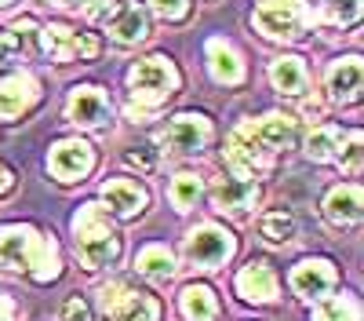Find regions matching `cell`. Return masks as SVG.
I'll use <instances>...</instances> for the list:
<instances>
[{
    "mask_svg": "<svg viewBox=\"0 0 364 321\" xmlns=\"http://www.w3.org/2000/svg\"><path fill=\"white\" fill-rule=\"evenodd\" d=\"M154 154H132V164H142V168H154Z\"/></svg>",
    "mask_w": 364,
    "mask_h": 321,
    "instance_id": "obj_35",
    "label": "cell"
},
{
    "mask_svg": "<svg viewBox=\"0 0 364 321\" xmlns=\"http://www.w3.org/2000/svg\"><path fill=\"white\" fill-rule=\"evenodd\" d=\"M208 66H211V77H215L219 84H240L245 80L240 55L226 41H208Z\"/></svg>",
    "mask_w": 364,
    "mask_h": 321,
    "instance_id": "obj_21",
    "label": "cell"
},
{
    "mask_svg": "<svg viewBox=\"0 0 364 321\" xmlns=\"http://www.w3.org/2000/svg\"><path fill=\"white\" fill-rule=\"evenodd\" d=\"M0 321H18V303L11 296H0Z\"/></svg>",
    "mask_w": 364,
    "mask_h": 321,
    "instance_id": "obj_34",
    "label": "cell"
},
{
    "mask_svg": "<svg viewBox=\"0 0 364 321\" xmlns=\"http://www.w3.org/2000/svg\"><path fill=\"white\" fill-rule=\"evenodd\" d=\"M230 252H233L230 233L219 230L215 223H204V226L186 233V259L193 263V267H200V270H215L219 263L230 259Z\"/></svg>",
    "mask_w": 364,
    "mask_h": 321,
    "instance_id": "obj_7",
    "label": "cell"
},
{
    "mask_svg": "<svg viewBox=\"0 0 364 321\" xmlns=\"http://www.w3.org/2000/svg\"><path fill=\"white\" fill-rule=\"evenodd\" d=\"M44 51L51 58H95L99 55V41L91 33H77V29L66 26H44L41 29Z\"/></svg>",
    "mask_w": 364,
    "mask_h": 321,
    "instance_id": "obj_10",
    "label": "cell"
},
{
    "mask_svg": "<svg viewBox=\"0 0 364 321\" xmlns=\"http://www.w3.org/2000/svg\"><path fill=\"white\" fill-rule=\"evenodd\" d=\"M211 197H215V209L223 216L245 219L259 204V186L252 179H245V175H223V179L215 183V190H211Z\"/></svg>",
    "mask_w": 364,
    "mask_h": 321,
    "instance_id": "obj_9",
    "label": "cell"
},
{
    "mask_svg": "<svg viewBox=\"0 0 364 321\" xmlns=\"http://www.w3.org/2000/svg\"><path fill=\"white\" fill-rule=\"evenodd\" d=\"M324 216H328V223H336V226H350V223H357L360 219V186H336L328 194V201H324Z\"/></svg>",
    "mask_w": 364,
    "mask_h": 321,
    "instance_id": "obj_20",
    "label": "cell"
},
{
    "mask_svg": "<svg viewBox=\"0 0 364 321\" xmlns=\"http://www.w3.org/2000/svg\"><path fill=\"white\" fill-rule=\"evenodd\" d=\"M102 197H106L109 209L117 216H124V219H132L135 212L146 209V190L135 179H106L102 183Z\"/></svg>",
    "mask_w": 364,
    "mask_h": 321,
    "instance_id": "obj_16",
    "label": "cell"
},
{
    "mask_svg": "<svg viewBox=\"0 0 364 321\" xmlns=\"http://www.w3.org/2000/svg\"><path fill=\"white\" fill-rule=\"evenodd\" d=\"M215 296H211V288L204 285H190L182 288V314L190 321H215Z\"/></svg>",
    "mask_w": 364,
    "mask_h": 321,
    "instance_id": "obj_23",
    "label": "cell"
},
{
    "mask_svg": "<svg viewBox=\"0 0 364 321\" xmlns=\"http://www.w3.org/2000/svg\"><path fill=\"white\" fill-rule=\"evenodd\" d=\"M343 150V132L339 128H317L306 139V157L310 161H336Z\"/></svg>",
    "mask_w": 364,
    "mask_h": 321,
    "instance_id": "obj_24",
    "label": "cell"
},
{
    "mask_svg": "<svg viewBox=\"0 0 364 321\" xmlns=\"http://www.w3.org/2000/svg\"><path fill=\"white\" fill-rule=\"evenodd\" d=\"M99 307H102L106 321H157V314H161L154 296L135 292L120 281H113L99 292Z\"/></svg>",
    "mask_w": 364,
    "mask_h": 321,
    "instance_id": "obj_5",
    "label": "cell"
},
{
    "mask_svg": "<svg viewBox=\"0 0 364 321\" xmlns=\"http://www.w3.org/2000/svg\"><path fill=\"white\" fill-rule=\"evenodd\" d=\"M4 4H11V0H0V8H4Z\"/></svg>",
    "mask_w": 364,
    "mask_h": 321,
    "instance_id": "obj_38",
    "label": "cell"
},
{
    "mask_svg": "<svg viewBox=\"0 0 364 321\" xmlns=\"http://www.w3.org/2000/svg\"><path fill=\"white\" fill-rule=\"evenodd\" d=\"M168 197H171V204H175L178 212L193 209L197 197H200V179H197L193 172H182V175H175L171 186H168Z\"/></svg>",
    "mask_w": 364,
    "mask_h": 321,
    "instance_id": "obj_25",
    "label": "cell"
},
{
    "mask_svg": "<svg viewBox=\"0 0 364 321\" xmlns=\"http://www.w3.org/2000/svg\"><path fill=\"white\" fill-rule=\"evenodd\" d=\"M109 33L120 44H139L149 33V19H146V11L135 4V0H128V4L120 8L117 15H109Z\"/></svg>",
    "mask_w": 364,
    "mask_h": 321,
    "instance_id": "obj_18",
    "label": "cell"
},
{
    "mask_svg": "<svg viewBox=\"0 0 364 321\" xmlns=\"http://www.w3.org/2000/svg\"><path fill=\"white\" fill-rule=\"evenodd\" d=\"M84 11L95 22H109V15L117 11V0H84Z\"/></svg>",
    "mask_w": 364,
    "mask_h": 321,
    "instance_id": "obj_29",
    "label": "cell"
},
{
    "mask_svg": "<svg viewBox=\"0 0 364 321\" xmlns=\"http://www.w3.org/2000/svg\"><path fill=\"white\" fill-rule=\"evenodd\" d=\"M149 4H154V11L161 19H182L186 15V0H149Z\"/></svg>",
    "mask_w": 364,
    "mask_h": 321,
    "instance_id": "obj_31",
    "label": "cell"
},
{
    "mask_svg": "<svg viewBox=\"0 0 364 321\" xmlns=\"http://www.w3.org/2000/svg\"><path fill=\"white\" fill-rule=\"evenodd\" d=\"M66 110H70V121L80 125V128H102L109 121V99H106L102 88H95V84L73 88Z\"/></svg>",
    "mask_w": 364,
    "mask_h": 321,
    "instance_id": "obj_12",
    "label": "cell"
},
{
    "mask_svg": "<svg viewBox=\"0 0 364 321\" xmlns=\"http://www.w3.org/2000/svg\"><path fill=\"white\" fill-rule=\"evenodd\" d=\"M8 186H11V172H8L4 164H0V194H4Z\"/></svg>",
    "mask_w": 364,
    "mask_h": 321,
    "instance_id": "obj_36",
    "label": "cell"
},
{
    "mask_svg": "<svg viewBox=\"0 0 364 321\" xmlns=\"http://www.w3.org/2000/svg\"><path fill=\"white\" fill-rule=\"evenodd\" d=\"M331 285H336V267L328 259H302L291 270V288L302 300H321Z\"/></svg>",
    "mask_w": 364,
    "mask_h": 321,
    "instance_id": "obj_13",
    "label": "cell"
},
{
    "mask_svg": "<svg viewBox=\"0 0 364 321\" xmlns=\"http://www.w3.org/2000/svg\"><path fill=\"white\" fill-rule=\"evenodd\" d=\"M63 321H95L91 317V307L84 303V300H66V307H63Z\"/></svg>",
    "mask_w": 364,
    "mask_h": 321,
    "instance_id": "obj_30",
    "label": "cell"
},
{
    "mask_svg": "<svg viewBox=\"0 0 364 321\" xmlns=\"http://www.w3.org/2000/svg\"><path fill=\"white\" fill-rule=\"evenodd\" d=\"M252 22L269 41H291L306 22V8H302V0H266L262 8H255Z\"/></svg>",
    "mask_w": 364,
    "mask_h": 321,
    "instance_id": "obj_6",
    "label": "cell"
},
{
    "mask_svg": "<svg viewBox=\"0 0 364 321\" xmlns=\"http://www.w3.org/2000/svg\"><path fill=\"white\" fill-rule=\"evenodd\" d=\"M269 80L281 95L299 99L306 92V66H302V58H295V55H281V58H273V66H269Z\"/></svg>",
    "mask_w": 364,
    "mask_h": 321,
    "instance_id": "obj_19",
    "label": "cell"
},
{
    "mask_svg": "<svg viewBox=\"0 0 364 321\" xmlns=\"http://www.w3.org/2000/svg\"><path fill=\"white\" fill-rule=\"evenodd\" d=\"M360 77H364V70H360V58L357 55L339 58V63L328 70V92H331V99L353 102L360 95Z\"/></svg>",
    "mask_w": 364,
    "mask_h": 321,
    "instance_id": "obj_17",
    "label": "cell"
},
{
    "mask_svg": "<svg viewBox=\"0 0 364 321\" xmlns=\"http://www.w3.org/2000/svg\"><path fill=\"white\" fill-rule=\"evenodd\" d=\"M91 164H95V150H91L87 142L80 139H66V142H58L51 157H48V168L58 183H77L84 179V175L91 172Z\"/></svg>",
    "mask_w": 364,
    "mask_h": 321,
    "instance_id": "obj_8",
    "label": "cell"
},
{
    "mask_svg": "<svg viewBox=\"0 0 364 321\" xmlns=\"http://www.w3.org/2000/svg\"><path fill=\"white\" fill-rule=\"evenodd\" d=\"M211 139V125H208V117L200 113H182L171 121L168 135H164V146L175 154H200L204 146Z\"/></svg>",
    "mask_w": 364,
    "mask_h": 321,
    "instance_id": "obj_11",
    "label": "cell"
},
{
    "mask_svg": "<svg viewBox=\"0 0 364 321\" xmlns=\"http://www.w3.org/2000/svg\"><path fill=\"white\" fill-rule=\"evenodd\" d=\"M175 88H178V73H175V66L168 63V58L149 55V58H142V63H135V70H132V92H135V99L142 106L164 102Z\"/></svg>",
    "mask_w": 364,
    "mask_h": 321,
    "instance_id": "obj_4",
    "label": "cell"
},
{
    "mask_svg": "<svg viewBox=\"0 0 364 321\" xmlns=\"http://www.w3.org/2000/svg\"><path fill=\"white\" fill-rule=\"evenodd\" d=\"M259 226H262V238L273 241V245H281V241H291V238H295V219L284 216V212H269V216H262Z\"/></svg>",
    "mask_w": 364,
    "mask_h": 321,
    "instance_id": "obj_27",
    "label": "cell"
},
{
    "mask_svg": "<svg viewBox=\"0 0 364 321\" xmlns=\"http://www.w3.org/2000/svg\"><path fill=\"white\" fill-rule=\"evenodd\" d=\"M33 102H37V80L29 73H11L8 80H0V121H11Z\"/></svg>",
    "mask_w": 364,
    "mask_h": 321,
    "instance_id": "obj_14",
    "label": "cell"
},
{
    "mask_svg": "<svg viewBox=\"0 0 364 321\" xmlns=\"http://www.w3.org/2000/svg\"><path fill=\"white\" fill-rule=\"evenodd\" d=\"M328 4V19L336 26H350L360 15V0H324Z\"/></svg>",
    "mask_w": 364,
    "mask_h": 321,
    "instance_id": "obj_28",
    "label": "cell"
},
{
    "mask_svg": "<svg viewBox=\"0 0 364 321\" xmlns=\"http://www.w3.org/2000/svg\"><path fill=\"white\" fill-rule=\"evenodd\" d=\"M295 139V121L291 117H281V113H269L262 121H245L226 142V164L252 179V175L266 172L269 168V157L288 146Z\"/></svg>",
    "mask_w": 364,
    "mask_h": 321,
    "instance_id": "obj_1",
    "label": "cell"
},
{
    "mask_svg": "<svg viewBox=\"0 0 364 321\" xmlns=\"http://www.w3.org/2000/svg\"><path fill=\"white\" fill-rule=\"evenodd\" d=\"M15 51H18V41H15L11 33H0V66H4Z\"/></svg>",
    "mask_w": 364,
    "mask_h": 321,
    "instance_id": "obj_33",
    "label": "cell"
},
{
    "mask_svg": "<svg viewBox=\"0 0 364 321\" xmlns=\"http://www.w3.org/2000/svg\"><path fill=\"white\" fill-rule=\"evenodd\" d=\"M55 4H66V8H73V4H84V0H55Z\"/></svg>",
    "mask_w": 364,
    "mask_h": 321,
    "instance_id": "obj_37",
    "label": "cell"
},
{
    "mask_svg": "<svg viewBox=\"0 0 364 321\" xmlns=\"http://www.w3.org/2000/svg\"><path fill=\"white\" fill-rule=\"evenodd\" d=\"M237 292L248 303H269L273 296H277V278H273V270L262 259H252L248 267L237 274Z\"/></svg>",
    "mask_w": 364,
    "mask_h": 321,
    "instance_id": "obj_15",
    "label": "cell"
},
{
    "mask_svg": "<svg viewBox=\"0 0 364 321\" xmlns=\"http://www.w3.org/2000/svg\"><path fill=\"white\" fill-rule=\"evenodd\" d=\"M0 267L4 270H26L37 281L58 278V248L51 238H41L33 226H8L0 233Z\"/></svg>",
    "mask_w": 364,
    "mask_h": 321,
    "instance_id": "obj_2",
    "label": "cell"
},
{
    "mask_svg": "<svg viewBox=\"0 0 364 321\" xmlns=\"http://www.w3.org/2000/svg\"><path fill=\"white\" fill-rule=\"evenodd\" d=\"M314 321H360L357 303L350 296H336V300H324L314 314Z\"/></svg>",
    "mask_w": 364,
    "mask_h": 321,
    "instance_id": "obj_26",
    "label": "cell"
},
{
    "mask_svg": "<svg viewBox=\"0 0 364 321\" xmlns=\"http://www.w3.org/2000/svg\"><path fill=\"white\" fill-rule=\"evenodd\" d=\"M73 238H77V256L84 259L87 270L109 267V263L117 259V252H120L117 233H113V226L102 216L99 204H84V209L73 216Z\"/></svg>",
    "mask_w": 364,
    "mask_h": 321,
    "instance_id": "obj_3",
    "label": "cell"
},
{
    "mask_svg": "<svg viewBox=\"0 0 364 321\" xmlns=\"http://www.w3.org/2000/svg\"><path fill=\"white\" fill-rule=\"evenodd\" d=\"M343 168H346V172H357V168H360V135H350V150H346Z\"/></svg>",
    "mask_w": 364,
    "mask_h": 321,
    "instance_id": "obj_32",
    "label": "cell"
},
{
    "mask_svg": "<svg viewBox=\"0 0 364 321\" xmlns=\"http://www.w3.org/2000/svg\"><path fill=\"white\" fill-rule=\"evenodd\" d=\"M135 267L146 281H154V285H164L175 278V259L164 245H146L139 256H135Z\"/></svg>",
    "mask_w": 364,
    "mask_h": 321,
    "instance_id": "obj_22",
    "label": "cell"
}]
</instances>
